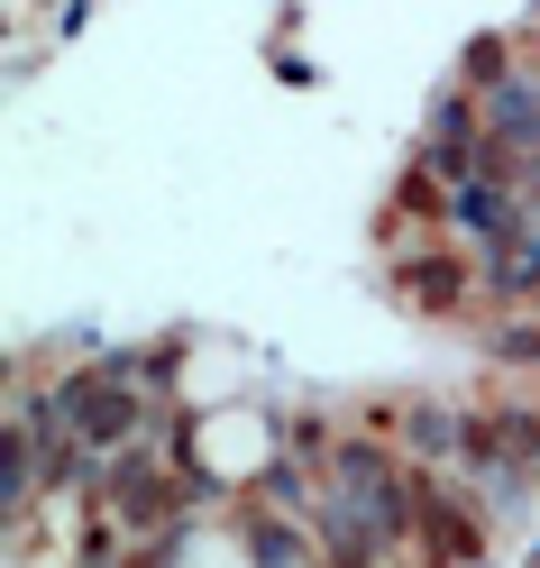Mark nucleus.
<instances>
[{
  "label": "nucleus",
  "instance_id": "1",
  "mask_svg": "<svg viewBox=\"0 0 540 568\" xmlns=\"http://www.w3.org/2000/svg\"><path fill=\"white\" fill-rule=\"evenodd\" d=\"M412 541L440 559V568H458V559H477V514H467L449 486L421 477V495H412Z\"/></svg>",
  "mask_w": 540,
  "mask_h": 568
},
{
  "label": "nucleus",
  "instance_id": "2",
  "mask_svg": "<svg viewBox=\"0 0 540 568\" xmlns=\"http://www.w3.org/2000/svg\"><path fill=\"white\" fill-rule=\"evenodd\" d=\"M247 559L257 568H312V550L294 541V523H266V514H247Z\"/></svg>",
  "mask_w": 540,
  "mask_h": 568
}]
</instances>
